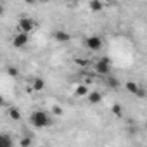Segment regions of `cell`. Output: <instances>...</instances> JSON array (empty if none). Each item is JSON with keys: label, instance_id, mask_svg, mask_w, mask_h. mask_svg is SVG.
Instances as JSON below:
<instances>
[{"label": "cell", "instance_id": "cell-1", "mask_svg": "<svg viewBox=\"0 0 147 147\" xmlns=\"http://www.w3.org/2000/svg\"><path fill=\"white\" fill-rule=\"evenodd\" d=\"M30 123L35 126V128H47V126H50V123H52V119H50V116L45 113V111H33L31 114H30Z\"/></svg>", "mask_w": 147, "mask_h": 147}, {"label": "cell", "instance_id": "cell-2", "mask_svg": "<svg viewBox=\"0 0 147 147\" xmlns=\"http://www.w3.org/2000/svg\"><path fill=\"white\" fill-rule=\"evenodd\" d=\"M94 71L95 75L99 76H109L111 75V59L109 57H99L95 62H94Z\"/></svg>", "mask_w": 147, "mask_h": 147}, {"label": "cell", "instance_id": "cell-3", "mask_svg": "<svg viewBox=\"0 0 147 147\" xmlns=\"http://www.w3.org/2000/svg\"><path fill=\"white\" fill-rule=\"evenodd\" d=\"M36 23H35V19H31V18H21L19 19V23H18V28H19V33H26V35H30L31 31H35L36 30Z\"/></svg>", "mask_w": 147, "mask_h": 147}, {"label": "cell", "instance_id": "cell-4", "mask_svg": "<svg viewBox=\"0 0 147 147\" xmlns=\"http://www.w3.org/2000/svg\"><path fill=\"white\" fill-rule=\"evenodd\" d=\"M102 38L100 36H97V35H92V36H87L85 38V47L88 49V50H92V52H97V50H100L102 49Z\"/></svg>", "mask_w": 147, "mask_h": 147}, {"label": "cell", "instance_id": "cell-5", "mask_svg": "<svg viewBox=\"0 0 147 147\" xmlns=\"http://www.w3.org/2000/svg\"><path fill=\"white\" fill-rule=\"evenodd\" d=\"M28 42H30V35H26V33H18V35L12 38V45H14L16 49H23V47H26Z\"/></svg>", "mask_w": 147, "mask_h": 147}, {"label": "cell", "instance_id": "cell-6", "mask_svg": "<svg viewBox=\"0 0 147 147\" xmlns=\"http://www.w3.org/2000/svg\"><path fill=\"white\" fill-rule=\"evenodd\" d=\"M54 38H55V42H59V43H67V42L71 40V35H69L67 31H64V30H55V31H54Z\"/></svg>", "mask_w": 147, "mask_h": 147}, {"label": "cell", "instance_id": "cell-7", "mask_svg": "<svg viewBox=\"0 0 147 147\" xmlns=\"http://www.w3.org/2000/svg\"><path fill=\"white\" fill-rule=\"evenodd\" d=\"M0 147H14V140L9 133H0Z\"/></svg>", "mask_w": 147, "mask_h": 147}, {"label": "cell", "instance_id": "cell-8", "mask_svg": "<svg viewBox=\"0 0 147 147\" xmlns=\"http://www.w3.org/2000/svg\"><path fill=\"white\" fill-rule=\"evenodd\" d=\"M104 82H106V85L109 87V88H113V90H116V88H119V80L118 78H114V76H104Z\"/></svg>", "mask_w": 147, "mask_h": 147}, {"label": "cell", "instance_id": "cell-9", "mask_svg": "<svg viewBox=\"0 0 147 147\" xmlns=\"http://www.w3.org/2000/svg\"><path fill=\"white\" fill-rule=\"evenodd\" d=\"M7 116H9L11 119H14V121H19V119H21V113H19V109L14 107V106H9V107H7Z\"/></svg>", "mask_w": 147, "mask_h": 147}, {"label": "cell", "instance_id": "cell-10", "mask_svg": "<svg viewBox=\"0 0 147 147\" xmlns=\"http://www.w3.org/2000/svg\"><path fill=\"white\" fill-rule=\"evenodd\" d=\"M87 99H88L90 104H99V102L102 100V94H100V92H88Z\"/></svg>", "mask_w": 147, "mask_h": 147}, {"label": "cell", "instance_id": "cell-11", "mask_svg": "<svg viewBox=\"0 0 147 147\" xmlns=\"http://www.w3.org/2000/svg\"><path fill=\"white\" fill-rule=\"evenodd\" d=\"M125 87H126V90H128L130 94H133V95L137 97V94H138V90H140V85H138V83H135V82H126Z\"/></svg>", "mask_w": 147, "mask_h": 147}, {"label": "cell", "instance_id": "cell-12", "mask_svg": "<svg viewBox=\"0 0 147 147\" xmlns=\"http://www.w3.org/2000/svg\"><path fill=\"white\" fill-rule=\"evenodd\" d=\"M88 92H90V90H88V87H87V85H83V83H82V85H78V87L75 88V95H76V97L88 95Z\"/></svg>", "mask_w": 147, "mask_h": 147}, {"label": "cell", "instance_id": "cell-13", "mask_svg": "<svg viewBox=\"0 0 147 147\" xmlns=\"http://www.w3.org/2000/svg\"><path fill=\"white\" fill-rule=\"evenodd\" d=\"M88 7H90V11H92V12H100V11L104 9V4H102V2H99V0H92V2L88 4Z\"/></svg>", "mask_w": 147, "mask_h": 147}, {"label": "cell", "instance_id": "cell-14", "mask_svg": "<svg viewBox=\"0 0 147 147\" xmlns=\"http://www.w3.org/2000/svg\"><path fill=\"white\" fill-rule=\"evenodd\" d=\"M43 87H45V82H43L42 78H35V80H33V88H35V90H42Z\"/></svg>", "mask_w": 147, "mask_h": 147}, {"label": "cell", "instance_id": "cell-15", "mask_svg": "<svg viewBox=\"0 0 147 147\" xmlns=\"http://www.w3.org/2000/svg\"><path fill=\"white\" fill-rule=\"evenodd\" d=\"M111 111H113L114 116H121V114H123V107H121V104H114V106L111 107Z\"/></svg>", "mask_w": 147, "mask_h": 147}, {"label": "cell", "instance_id": "cell-16", "mask_svg": "<svg viewBox=\"0 0 147 147\" xmlns=\"http://www.w3.org/2000/svg\"><path fill=\"white\" fill-rule=\"evenodd\" d=\"M21 147H31V137H23L21 138Z\"/></svg>", "mask_w": 147, "mask_h": 147}, {"label": "cell", "instance_id": "cell-17", "mask_svg": "<svg viewBox=\"0 0 147 147\" xmlns=\"http://www.w3.org/2000/svg\"><path fill=\"white\" fill-rule=\"evenodd\" d=\"M7 73H9L11 76H18V75H19V71H18L16 66H9V67H7Z\"/></svg>", "mask_w": 147, "mask_h": 147}, {"label": "cell", "instance_id": "cell-18", "mask_svg": "<svg viewBox=\"0 0 147 147\" xmlns=\"http://www.w3.org/2000/svg\"><path fill=\"white\" fill-rule=\"evenodd\" d=\"M52 114L61 116V114H62V107H61V106H52Z\"/></svg>", "mask_w": 147, "mask_h": 147}, {"label": "cell", "instance_id": "cell-19", "mask_svg": "<svg viewBox=\"0 0 147 147\" xmlns=\"http://www.w3.org/2000/svg\"><path fill=\"white\" fill-rule=\"evenodd\" d=\"M4 12H5V7H4L2 2H0V16H4Z\"/></svg>", "mask_w": 147, "mask_h": 147}, {"label": "cell", "instance_id": "cell-20", "mask_svg": "<svg viewBox=\"0 0 147 147\" xmlns=\"http://www.w3.org/2000/svg\"><path fill=\"white\" fill-rule=\"evenodd\" d=\"M4 104H5V100H4V97H2V95H0V107H2Z\"/></svg>", "mask_w": 147, "mask_h": 147}]
</instances>
